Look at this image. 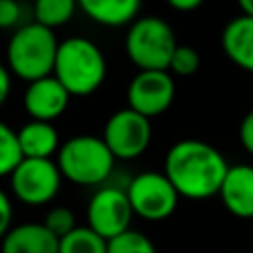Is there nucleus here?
<instances>
[{"mask_svg": "<svg viewBox=\"0 0 253 253\" xmlns=\"http://www.w3.org/2000/svg\"><path fill=\"white\" fill-rule=\"evenodd\" d=\"M225 156L206 140L182 138L164 156V174L180 198L202 202L219 194L227 174Z\"/></svg>", "mask_w": 253, "mask_h": 253, "instance_id": "nucleus-1", "label": "nucleus"}, {"mask_svg": "<svg viewBox=\"0 0 253 253\" xmlns=\"http://www.w3.org/2000/svg\"><path fill=\"white\" fill-rule=\"evenodd\" d=\"M71 97L93 95L107 77V59L101 47L85 38L71 36L59 42L53 73Z\"/></svg>", "mask_w": 253, "mask_h": 253, "instance_id": "nucleus-2", "label": "nucleus"}, {"mask_svg": "<svg viewBox=\"0 0 253 253\" xmlns=\"http://www.w3.org/2000/svg\"><path fill=\"white\" fill-rule=\"evenodd\" d=\"M59 40L55 32L38 24H22L16 28L6 45V67L18 79L30 83L53 73Z\"/></svg>", "mask_w": 253, "mask_h": 253, "instance_id": "nucleus-3", "label": "nucleus"}, {"mask_svg": "<svg viewBox=\"0 0 253 253\" xmlns=\"http://www.w3.org/2000/svg\"><path fill=\"white\" fill-rule=\"evenodd\" d=\"M115 156L101 136L77 134L67 138L57 154L55 164L65 180L77 186H99L103 184L113 168Z\"/></svg>", "mask_w": 253, "mask_h": 253, "instance_id": "nucleus-4", "label": "nucleus"}, {"mask_svg": "<svg viewBox=\"0 0 253 253\" xmlns=\"http://www.w3.org/2000/svg\"><path fill=\"white\" fill-rule=\"evenodd\" d=\"M176 47V34L164 18L138 16L128 24L125 51L138 71H168Z\"/></svg>", "mask_w": 253, "mask_h": 253, "instance_id": "nucleus-5", "label": "nucleus"}, {"mask_svg": "<svg viewBox=\"0 0 253 253\" xmlns=\"http://www.w3.org/2000/svg\"><path fill=\"white\" fill-rule=\"evenodd\" d=\"M8 178L12 196L26 206L49 204L63 182L53 158H22Z\"/></svg>", "mask_w": 253, "mask_h": 253, "instance_id": "nucleus-6", "label": "nucleus"}, {"mask_svg": "<svg viewBox=\"0 0 253 253\" xmlns=\"http://www.w3.org/2000/svg\"><path fill=\"white\" fill-rule=\"evenodd\" d=\"M125 192L130 202L132 213L146 221L168 219L176 211L180 202V196L166 178V174L154 170L136 174L128 182Z\"/></svg>", "mask_w": 253, "mask_h": 253, "instance_id": "nucleus-7", "label": "nucleus"}, {"mask_svg": "<svg viewBox=\"0 0 253 253\" xmlns=\"http://www.w3.org/2000/svg\"><path fill=\"white\" fill-rule=\"evenodd\" d=\"M101 138L117 160H134L146 152L152 138V125L144 115L125 107L107 119Z\"/></svg>", "mask_w": 253, "mask_h": 253, "instance_id": "nucleus-8", "label": "nucleus"}, {"mask_svg": "<svg viewBox=\"0 0 253 253\" xmlns=\"http://www.w3.org/2000/svg\"><path fill=\"white\" fill-rule=\"evenodd\" d=\"M134 213L126 192L117 186H103L95 190L87 204V227L107 241L130 229Z\"/></svg>", "mask_w": 253, "mask_h": 253, "instance_id": "nucleus-9", "label": "nucleus"}, {"mask_svg": "<svg viewBox=\"0 0 253 253\" xmlns=\"http://www.w3.org/2000/svg\"><path fill=\"white\" fill-rule=\"evenodd\" d=\"M176 97V83L170 71H138L126 87V103L146 119L170 109Z\"/></svg>", "mask_w": 253, "mask_h": 253, "instance_id": "nucleus-10", "label": "nucleus"}, {"mask_svg": "<svg viewBox=\"0 0 253 253\" xmlns=\"http://www.w3.org/2000/svg\"><path fill=\"white\" fill-rule=\"evenodd\" d=\"M69 99L71 95L67 89L53 75H47L28 83L24 91V109L34 121L53 123L67 111Z\"/></svg>", "mask_w": 253, "mask_h": 253, "instance_id": "nucleus-11", "label": "nucleus"}, {"mask_svg": "<svg viewBox=\"0 0 253 253\" xmlns=\"http://www.w3.org/2000/svg\"><path fill=\"white\" fill-rule=\"evenodd\" d=\"M217 196L233 217L253 219V166L229 164Z\"/></svg>", "mask_w": 253, "mask_h": 253, "instance_id": "nucleus-12", "label": "nucleus"}, {"mask_svg": "<svg viewBox=\"0 0 253 253\" xmlns=\"http://www.w3.org/2000/svg\"><path fill=\"white\" fill-rule=\"evenodd\" d=\"M59 239L38 221L12 225L0 239V253H57Z\"/></svg>", "mask_w": 253, "mask_h": 253, "instance_id": "nucleus-13", "label": "nucleus"}, {"mask_svg": "<svg viewBox=\"0 0 253 253\" xmlns=\"http://www.w3.org/2000/svg\"><path fill=\"white\" fill-rule=\"evenodd\" d=\"M221 49L227 59L243 71L253 73V18L239 14L221 30Z\"/></svg>", "mask_w": 253, "mask_h": 253, "instance_id": "nucleus-14", "label": "nucleus"}, {"mask_svg": "<svg viewBox=\"0 0 253 253\" xmlns=\"http://www.w3.org/2000/svg\"><path fill=\"white\" fill-rule=\"evenodd\" d=\"M77 6L99 26L123 28L138 18L142 0H77Z\"/></svg>", "mask_w": 253, "mask_h": 253, "instance_id": "nucleus-15", "label": "nucleus"}, {"mask_svg": "<svg viewBox=\"0 0 253 253\" xmlns=\"http://www.w3.org/2000/svg\"><path fill=\"white\" fill-rule=\"evenodd\" d=\"M18 142L24 158H53L61 146L59 132L53 123L28 121L18 130Z\"/></svg>", "mask_w": 253, "mask_h": 253, "instance_id": "nucleus-16", "label": "nucleus"}, {"mask_svg": "<svg viewBox=\"0 0 253 253\" xmlns=\"http://www.w3.org/2000/svg\"><path fill=\"white\" fill-rule=\"evenodd\" d=\"M77 8V0H34V22L55 32L73 18Z\"/></svg>", "mask_w": 253, "mask_h": 253, "instance_id": "nucleus-17", "label": "nucleus"}, {"mask_svg": "<svg viewBox=\"0 0 253 253\" xmlns=\"http://www.w3.org/2000/svg\"><path fill=\"white\" fill-rule=\"evenodd\" d=\"M57 253H107V239L87 225H77L59 239Z\"/></svg>", "mask_w": 253, "mask_h": 253, "instance_id": "nucleus-18", "label": "nucleus"}, {"mask_svg": "<svg viewBox=\"0 0 253 253\" xmlns=\"http://www.w3.org/2000/svg\"><path fill=\"white\" fill-rule=\"evenodd\" d=\"M22 158L24 156L20 150L18 132L4 121H0V178L10 176Z\"/></svg>", "mask_w": 253, "mask_h": 253, "instance_id": "nucleus-19", "label": "nucleus"}, {"mask_svg": "<svg viewBox=\"0 0 253 253\" xmlns=\"http://www.w3.org/2000/svg\"><path fill=\"white\" fill-rule=\"evenodd\" d=\"M107 253H158V249L148 235L136 229H126L107 241Z\"/></svg>", "mask_w": 253, "mask_h": 253, "instance_id": "nucleus-20", "label": "nucleus"}, {"mask_svg": "<svg viewBox=\"0 0 253 253\" xmlns=\"http://www.w3.org/2000/svg\"><path fill=\"white\" fill-rule=\"evenodd\" d=\"M200 63H202L200 53L194 47L178 43V47H176V51H174V55L170 59L168 71L174 77H190L200 69Z\"/></svg>", "mask_w": 253, "mask_h": 253, "instance_id": "nucleus-21", "label": "nucleus"}, {"mask_svg": "<svg viewBox=\"0 0 253 253\" xmlns=\"http://www.w3.org/2000/svg\"><path fill=\"white\" fill-rule=\"evenodd\" d=\"M42 223H43L57 239L65 237L67 233H71V231L77 227V219H75L73 210H69V208H65V206H55V208H51V210L45 213V217H43Z\"/></svg>", "mask_w": 253, "mask_h": 253, "instance_id": "nucleus-22", "label": "nucleus"}, {"mask_svg": "<svg viewBox=\"0 0 253 253\" xmlns=\"http://www.w3.org/2000/svg\"><path fill=\"white\" fill-rule=\"evenodd\" d=\"M22 6L18 0H0V30H16L22 24Z\"/></svg>", "mask_w": 253, "mask_h": 253, "instance_id": "nucleus-23", "label": "nucleus"}, {"mask_svg": "<svg viewBox=\"0 0 253 253\" xmlns=\"http://www.w3.org/2000/svg\"><path fill=\"white\" fill-rule=\"evenodd\" d=\"M12 217H14V210H12V200L8 198V194L0 188V239L8 233V229L12 227Z\"/></svg>", "mask_w": 253, "mask_h": 253, "instance_id": "nucleus-24", "label": "nucleus"}, {"mask_svg": "<svg viewBox=\"0 0 253 253\" xmlns=\"http://www.w3.org/2000/svg\"><path fill=\"white\" fill-rule=\"evenodd\" d=\"M239 142L253 156V109L239 123Z\"/></svg>", "mask_w": 253, "mask_h": 253, "instance_id": "nucleus-25", "label": "nucleus"}, {"mask_svg": "<svg viewBox=\"0 0 253 253\" xmlns=\"http://www.w3.org/2000/svg\"><path fill=\"white\" fill-rule=\"evenodd\" d=\"M10 93H12V73H10V69L0 61V107L8 101Z\"/></svg>", "mask_w": 253, "mask_h": 253, "instance_id": "nucleus-26", "label": "nucleus"}, {"mask_svg": "<svg viewBox=\"0 0 253 253\" xmlns=\"http://www.w3.org/2000/svg\"><path fill=\"white\" fill-rule=\"evenodd\" d=\"M206 0H166V4L176 12H194L198 10Z\"/></svg>", "mask_w": 253, "mask_h": 253, "instance_id": "nucleus-27", "label": "nucleus"}, {"mask_svg": "<svg viewBox=\"0 0 253 253\" xmlns=\"http://www.w3.org/2000/svg\"><path fill=\"white\" fill-rule=\"evenodd\" d=\"M237 6L241 8V14L253 18V0H237Z\"/></svg>", "mask_w": 253, "mask_h": 253, "instance_id": "nucleus-28", "label": "nucleus"}, {"mask_svg": "<svg viewBox=\"0 0 253 253\" xmlns=\"http://www.w3.org/2000/svg\"><path fill=\"white\" fill-rule=\"evenodd\" d=\"M233 253H247V251H233Z\"/></svg>", "mask_w": 253, "mask_h": 253, "instance_id": "nucleus-29", "label": "nucleus"}]
</instances>
